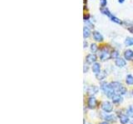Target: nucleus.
Returning a JSON list of instances; mask_svg holds the SVG:
<instances>
[{
	"mask_svg": "<svg viewBox=\"0 0 133 124\" xmlns=\"http://www.w3.org/2000/svg\"><path fill=\"white\" fill-rule=\"evenodd\" d=\"M127 29H128V31L130 32L131 33H133V25H128L127 26Z\"/></svg>",
	"mask_w": 133,
	"mask_h": 124,
	"instance_id": "obj_27",
	"label": "nucleus"
},
{
	"mask_svg": "<svg viewBox=\"0 0 133 124\" xmlns=\"http://www.w3.org/2000/svg\"><path fill=\"white\" fill-rule=\"evenodd\" d=\"M124 1H125V0H118V2H119L120 3H124Z\"/></svg>",
	"mask_w": 133,
	"mask_h": 124,
	"instance_id": "obj_31",
	"label": "nucleus"
},
{
	"mask_svg": "<svg viewBox=\"0 0 133 124\" xmlns=\"http://www.w3.org/2000/svg\"><path fill=\"white\" fill-rule=\"evenodd\" d=\"M97 106V100L95 97L91 96L87 99V107L90 109H94Z\"/></svg>",
	"mask_w": 133,
	"mask_h": 124,
	"instance_id": "obj_4",
	"label": "nucleus"
},
{
	"mask_svg": "<svg viewBox=\"0 0 133 124\" xmlns=\"http://www.w3.org/2000/svg\"><path fill=\"white\" fill-rule=\"evenodd\" d=\"M126 83L129 85H132L133 84V76L131 74H127L126 77Z\"/></svg>",
	"mask_w": 133,
	"mask_h": 124,
	"instance_id": "obj_19",
	"label": "nucleus"
},
{
	"mask_svg": "<svg viewBox=\"0 0 133 124\" xmlns=\"http://www.w3.org/2000/svg\"><path fill=\"white\" fill-rule=\"evenodd\" d=\"M125 44H126L127 47H131V45H133V38L132 37L128 36L125 40Z\"/></svg>",
	"mask_w": 133,
	"mask_h": 124,
	"instance_id": "obj_20",
	"label": "nucleus"
},
{
	"mask_svg": "<svg viewBox=\"0 0 133 124\" xmlns=\"http://www.w3.org/2000/svg\"><path fill=\"white\" fill-rule=\"evenodd\" d=\"M122 99L123 98L122 97V95L117 94V93H116L114 96L111 98V100H112V103H122Z\"/></svg>",
	"mask_w": 133,
	"mask_h": 124,
	"instance_id": "obj_9",
	"label": "nucleus"
},
{
	"mask_svg": "<svg viewBox=\"0 0 133 124\" xmlns=\"http://www.w3.org/2000/svg\"><path fill=\"white\" fill-rule=\"evenodd\" d=\"M91 69H92V71L97 74L101 71V65L98 62H95L92 65V66H91Z\"/></svg>",
	"mask_w": 133,
	"mask_h": 124,
	"instance_id": "obj_12",
	"label": "nucleus"
},
{
	"mask_svg": "<svg viewBox=\"0 0 133 124\" xmlns=\"http://www.w3.org/2000/svg\"><path fill=\"white\" fill-rule=\"evenodd\" d=\"M101 12H102V13H103L104 15H107V17H109V18H111V17L112 16L111 14V12H110V11L108 10V8L107 7H101Z\"/></svg>",
	"mask_w": 133,
	"mask_h": 124,
	"instance_id": "obj_16",
	"label": "nucleus"
},
{
	"mask_svg": "<svg viewBox=\"0 0 133 124\" xmlns=\"http://www.w3.org/2000/svg\"><path fill=\"white\" fill-rule=\"evenodd\" d=\"M100 3H101V6L102 7H106L107 3V0H100Z\"/></svg>",
	"mask_w": 133,
	"mask_h": 124,
	"instance_id": "obj_26",
	"label": "nucleus"
},
{
	"mask_svg": "<svg viewBox=\"0 0 133 124\" xmlns=\"http://www.w3.org/2000/svg\"><path fill=\"white\" fill-rule=\"evenodd\" d=\"M111 53H110L109 50H108L107 47H103L101 50V53L99 54V57L102 61H106V60H109L110 58H111Z\"/></svg>",
	"mask_w": 133,
	"mask_h": 124,
	"instance_id": "obj_2",
	"label": "nucleus"
},
{
	"mask_svg": "<svg viewBox=\"0 0 133 124\" xmlns=\"http://www.w3.org/2000/svg\"><path fill=\"white\" fill-rule=\"evenodd\" d=\"M102 109L105 112V113H111L113 111V105L109 101H105L102 103Z\"/></svg>",
	"mask_w": 133,
	"mask_h": 124,
	"instance_id": "obj_3",
	"label": "nucleus"
},
{
	"mask_svg": "<svg viewBox=\"0 0 133 124\" xmlns=\"http://www.w3.org/2000/svg\"><path fill=\"white\" fill-rule=\"evenodd\" d=\"M101 89L103 91V93L107 95V98H111L116 94L115 90L111 88L110 84H107V82L102 83L101 84Z\"/></svg>",
	"mask_w": 133,
	"mask_h": 124,
	"instance_id": "obj_1",
	"label": "nucleus"
},
{
	"mask_svg": "<svg viewBox=\"0 0 133 124\" xmlns=\"http://www.w3.org/2000/svg\"><path fill=\"white\" fill-rule=\"evenodd\" d=\"M84 22L87 25V27H88V28H94V24L93 23H91L90 22V20H84Z\"/></svg>",
	"mask_w": 133,
	"mask_h": 124,
	"instance_id": "obj_24",
	"label": "nucleus"
},
{
	"mask_svg": "<svg viewBox=\"0 0 133 124\" xmlns=\"http://www.w3.org/2000/svg\"><path fill=\"white\" fill-rule=\"evenodd\" d=\"M90 49H91V51L92 52V53H96L97 51H98V45L97 44H95V43H92L91 45V47H90Z\"/></svg>",
	"mask_w": 133,
	"mask_h": 124,
	"instance_id": "obj_22",
	"label": "nucleus"
},
{
	"mask_svg": "<svg viewBox=\"0 0 133 124\" xmlns=\"http://www.w3.org/2000/svg\"><path fill=\"white\" fill-rule=\"evenodd\" d=\"M111 58H114V59H116V58H118V56H119V53H118L117 51H116V50H113V51H111Z\"/></svg>",
	"mask_w": 133,
	"mask_h": 124,
	"instance_id": "obj_25",
	"label": "nucleus"
},
{
	"mask_svg": "<svg viewBox=\"0 0 133 124\" xmlns=\"http://www.w3.org/2000/svg\"><path fill=\"white\" fill-rule=\"evenodd\" d=\"M127 88L122 84V85H121L120 88H119V89L117 90V92H116V93L119 94H121V95H124V94H127Z\"/></svg>",
	"mask_w": 133,
	"mask_h": 124,
	"instance_id": "obj_18",
	"label": "nucleus"
},
{
	"mask_svg": "<svg viewBox=\"0 0 133 124\" xmlns=\"http://www.w3.org/2000/svg\"><path fill=\"white\" fill-rule=\"evenodd\" d=\"M132 61H133V59H132Z\"/></svg>",
	"mask_w": 133,
	"mask_h": 124,
	"instance_id": "obj_33",
	"label": "nucleus"
},
{
	"mask_svg": "<svg viewBox=\"0 0 133 124\" xmlns=\"http://www.w3.org/2000/svg\"><path fill=\"white\" fill-rule=\"evenodd\" d=\"M103 119L105 120L107 122H116V118L115 115H112V114H106L105 116L103 117Z\"/></svg>",
	"mask_w": 133,
	"mask_h": 124,
	"instance_id": "obj_13",
	"label": "nucleus"
},
{
	"mask_svg": "<svg viewBox=\"0 0 133 124\" xmlns=\"http://www.w3.org/2000/svg\"><path fill=\"white\" fill-rule=\"evenodd\" d=\"M129 116L127 114H124V113H120L118 115V118L120 120V122L122 124H127L129 122Z\"/></svg>",
	"mask_w": 133,
	"mask_h": 124,
	"instance_id": "obj_7",
	"label": "nucleus"
},
{
	"mask_svg": "<svg viewBox=\"0 0 133 124\" xmlns=\"http://www.w3.org/2000/svg\"><path fill=\"white\" fill-rule=\"evenodd\" d=\"M111 19L112 22H114L117 23V24H122V21H121L119 18H116V17H115V16H111Z\"/></svg>",
	"mask_w": 133,
	"mask_h": 124,
	"instance_id": "obj_23",
	"label": "nucleus"
},
{
	"mask_svg": "<svg viewBox=\"0 0 133 124\" xmlns=\"http://www.w3.org/2000/svg\"><path fill=\"white\" fill-rule=\"evenodd\" d=\"M91 35V31H90V28L87 27H83V36H84V38H87V37H89Z\"/></svg>",
	"mask_w": 133,
	"mask_h": 124,
	"instance_id": "obj_17",
	"label": "nucleus"
},
{
	"mask_svg": "<svg viewBox=\"0 0 133 124\" xmlns=\"http://www.w3.org/2000/svg\"><path fill=\"white\" fill-rule=\"evenodd\" d=\"M87 47V42L86 41H84V47H84V48H86Z\"/></svg>",
	"mask_w": 133,
	"mask_h": 124,
	"instance_id": "obj_29",
	"label": "nucleus"
},
{
	"mask_svg": "<svg viewBox=\"0 0 133 124\" xmlns=\"http://www.w3.org/2000/svg\"><path fill=\"white\" fill-rule=\"evenodd\" d=\"M127 113V115L129 116V117L133 118V105H130L128 107Z\"/></svg>",
	"mask_w": 133,
	"mask_h": 124,
	"instance_id": "obj_21",
	"label": "nucleus"
},
{
	"mask_svg": "<svg viewBox=\"0 0 133 124\" xmlns=\"http://www.w3.org/2000/svg\"><path fill=\"white\" fill-rule=\"evenodd\" d=\"M92 35H93V38H94L95 41H99V42H102V41H103V36H102V35L99 32L94 31L92 32Z\"/></svg>",
	"mask_w": 133,
	"mask_h": 124,
	"instance_id": "obj_10",
	"label": "nucleus"
},
{
	"mask_svg": "<svg viewBox=\"0 0 133 124\" xmlns=\"http://www.w3.org/2000/svg\"><path fill=\"white\" fill-rule=\"evenodd\" d=\"M124 59L127 60H132L133 59V51L128 49L124 51Z\"/></svg>",
	"mask_w": 133,
	"mask_h": 124,
	"instance_id": "obj_8",
	"label": "nucleus"
},
{
	"mask_svg": "<svg viewBox=\"0 0 133 124\" xmlns=\"http://www.w3.org/2000/svg\"><path fill=\"white\" fill-rule=\"evenodd\" d=\"M132 94H133V90H132Z\"/></svg>",
	"mask_w": 133,
	"mask_h": 124,
	"instance_id": "obj_32",
	"label": "nucleus"
},
{
	"mask_svg": "<svg viewBox=\"0 0 133 124\" xmlns=\"http://www.w3.org/2000/svg\"><path fill=\"white\" fill-rule=\"evenodd\" d=\"M97 60V57L95 54H89L86 56V62L87 64H94Z\"/></svg>",
	"mask_w": 133,
	"mask_h": 124,
	"instance_id": "obj_5",
	"label": "nucleus"
},
{
	"mask_svg": "<svg viewBox=\"0 0 133 124\" xmlns=\"http://www.w3.org/2000/svg\"><path fill=\"white\" fill-rule=\"evenodd\" d=\"M98 90H99V89L97 88V86H95V85H91L89 88H88V89H87V94H90V95H94V94H96L97 92H98Z\"/></svg>",
	"mask_w": 133,
	"mask_h": 124,
	"instance_id": "obj_11",
	"label": "nucleus"
},
{
	"mask_svg": "<svg viewBox=\"0 0 133 124\" xmlns=\"http://www.w3.org/2000/svg\"><path fill=\"white\" fill-rule=\"evenodd\" d=\"M107 76V73L105 70H102V71H100L98 74H96V77H97V79L98 80H104V79L106 78Z\"/></svg>",
	"mask_w": 133,
	"mask_h": 124,
	"instance_id": "obj_15",
	"label": "nucleus"
},
{
	"mask_svg": "<svg viewBox=\"0 0 133 124\" xmlns=\"http://www.w3.org/2000/svg\"><path fill=\"white\" fill-rule=\"evenodd\" d=\"M101 124H110V123H109V122H107V121H105V122H102Z\"/></svg>",
	"mask_w": 133,
	"mask_h": 124,
	"instance_id": "obj_30",
	"label": "nucleus"
},
{
	"mask_svg": "<svg viewBox=\"0 0 133 124\" xmlns=\"http://www.w3.org/2000/svg\"><path fill=\"white\" fill-rule=\"evenodd\" d=\"M110 85H111V88L115 90V92L116 93V92H117V90L119 89V88L121 87V85H122V84L119 83V82H117V81H113V82L110 83Z\"/></svg>",
	"mask_w": 133,
	"mask_h": 124,
	"instance_id": "obj_14",
	"label": "nucleus"
},
{
	"mask_svg": "<svg viewBox=\"0 0 133 124\" xmlns=\"http://www.w3.org/2000/svg\"><path fill=\"white\" fill-rule=\"evenodd\" d=\"M88 66H87V65H86V64L84 65V69H83V72H84V73H87V71H88Z\"/></svg>",
	"mask_w": 133,
	"mask_h": 124,
	"instance_id": "obj_28",
	"label": "nucleus"
},
{
	"mask_svg": "<svg viewBox=\"0 0 133 124\" xmlns=\"http://www.w3.org/2000/svg\"><path fill=\"white\" fill-rule=\"evenodd\" d=\"M115 64H116V66H117V67L122 68V67H124V66H126L127 61L125 60V59H123V58L118 57V58H116V59L115 60Z\"/></svg>",
	"mask_w": 133,
	"mask_h": 124,
	"instance_id": "obj_6",
	"label": "nucleus"
}]
</instances>
